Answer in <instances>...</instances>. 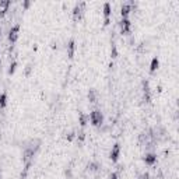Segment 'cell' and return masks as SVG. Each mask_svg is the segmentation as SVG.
Masks as SVG:
<instances>
[{
  "mask_svg": "<svg viewBox=\"0 0 179 179\" xmlns=\"http://www.w3.org/2000/svg\"><path fill=\"white\" fill-rule=\"evenodd\" d=\"M88 100L90 102H97V91L95 90H90L88 91Z\"/></svg>",
  "mask_w": 179,
  "mask_h": 179,
  "instance_id": "obj_12",
  "label": "cell"
},
{
  "mask_svg": "<svg viewBox=\"0 0 179 179\" xmlns=\"http://www.w3.org/2000/svg\"><path fill=\"white\" fill-rule=\"evenodd\" d=\"M104 15H105L104 24L108 25V24H109V15H111V4H109V3H105V4H104Z\"/></svg>",
  "mask_w": 179,
  "mask_h": 179,
  "instance_id": "obj_6",
  "label": "cell"
},
{
  "mask_svg": "<svg viewBox=\"0 0 179 179\" xmlns=\"http://www.w3.org/2000/svg\"><path fill=\"white\" fill-rule=\"evenodd\" d=\"M158 66H159L158 57H153V60H151V65H150V71H151V73H154L155 70L158 69Z\"/></svg>",
  "mask_w": 179,
  "mask_h": 179,
  "instance_id": "obj_11",
  "label": "cell"
},
{
  "mask_svg": "<svg viewBox=\"0 0 179 179\" xmlns=\"http://www.w3.org/2000/svg\"><path fill=\"white\" fill-rule=\"evenodd\" d=\"M90 168L92 169V171H97V168H98V164H95V162H94V164L90 165Z\"/></svg>",
  "mask_w": 179,
  "mask_h": 179,
  "instance_id": "obj_18",
  "label": "cell"
},
{
  "mask_svg": "<svg viewBox=\"0 0 179 179\" xmlns=\"http://www.w3.org/2000/svg\"><path fill=\"white\" fill-rule=\"evenodd\" d=\"M80 140H84V133H80Z\"/></svg>",
  "mask_w": 179,
  "mask_h": 179,
  "instance_id": "obj_22",
  "label": "cell"
},
{
  "mask_svg": "<svg viewBox=\"0 0 179 179\" xmlns=\"http://www.w3.org/2000/svg\"><path fill=\"white\" fill-rule=\"evenodd\" d=\"M74 50H76V42L74 39H71L67 45V55H69L70 59H73L74 57Z\"/></svg>",
  "mask_w": 179,
  "mask_h": 179,
  "instance_id": "obj_7",
  "label": "cell"
},
{
  "mask_svg": "<svg viewBox=\"0 0 179 179\" xmlns=\"http://www.w3.org/2000/svg\"><path fill=\"white\" fill-rule=\"evenodd\" d=\"M15 67H17V62H13L10 65V69H9V74H14V71H15Z\"/></svg>",
  "mask_w": 179,
  "mask_h": 179,
  "instance_id": "obj_15",
  "label": "cell"
},
{
  "mask_svg": "<svg viewBox=\"0 0 179 179\" xmlns=\"http://www.w3.org/2000/svg\"><path fill=\"white\" fill-rule=\"evenodd\" d=\"M67 140H69V141H73V140H74V133H69V136H67Z\"/></svg>",
  "mask_w": 179,
  "mask_h": 179,
  "instance_id": "obj_17",
  "label": "cell"
},
{
  "mask_svg": "<svg viewBox=\"0 0 179 179\" xmlns=\"http://www.w3.org/2000/svg\"><path fill=\"white\" fill-rule=\"evenodd\" d=\"M143 178H144V179H150V175L148 174H144V175H143Z\"/></svg>",
  "mask_w": 179,
  "mask_h": 179,
  "instance_id": "obj_21",
  "label": "cell"
},
{
  "mask_svg": "<svg viewBox=\"0 0 179 179\" xmlns=\"http://www.w3.org/2000/svg\"><path fill=\"white\" fill-rule=\"evenodd\" d=\"M144 162L147 165H154L157 162V155L155 154H147L144 157Z\"/></svg>",
  "mask_w": 179,
  "mask_h": 179,
  "instance_id": "obj_9",
  "label": "cell"
},
{
  "mask_svg": "<svg viewBox=\"0 0 179 179\" xmlns=\"http://www.w3.org/2000/svg\"><path fill=\"white\" fill-rule=\"evenodd\" d=\"M130 21L127 20V18H123V20L120 21V31H122V34L127 35L130 34Z\"/></svg>",
  "mask_w": 179,
  "mask_h": 179,
  "instance_id": "obj_4",
  "label": "cell"
},
{
  "mask_svg": "<svg viewBox=\"0 0 179 179\" xmlns=\"http://www.w3.org/2000/svg\"><path fill=\"white\" fill-rule=\"evenodd\" d=\"M132 11V3H124L120 9V14H122V18H127V15L130 14Z\"/></svg>",
  "mask_w": 179,
  "mask_h": 179,
  "instance_id": "obj_5",
  "label": "cell"
},
{
  "mask_svg": "<svg viewBox=\"0 0 179 179\" xmlns=\"http://www.w3.org/2000/svg\"><path fill=\"white\" fill-rule=\"evenodd\" d=\"M84 3H80V4H77L74 7V10H73V18L74 20H79L80 17H81V9L84 7Z\"/></svg>",
  "mask_w": 179,
  "mask_h": 179,
  "instance_id": "obj_8",
  "label": "cell"
},
{
  "mask_svg": "<svg viewBox=\"0 0 179 179\" xmlns=\"http://www.w3.org/2000/svg\"><path fill=\"white\" fill-rule=\"evenodd\" d=\"M18 32H20V25L17 24L11 28L10 34H9V39H10L11 44H14L15 41H17V38H18Z\"/></svg>",
  "mask_w": 179,
  "mask_h": 179,
  "instance_id": "obj_3",
  "label": "cell"
},
{
  "mask_svg": "<svg viewBox=\"0 0 179 179\" xmlns=\"http://www.w3.org/2000/svg\"><path fill=\"white\" fill-rule=\"evenodd\" d=\"M144 85V101L146 102H151V95H150V88H148V81L143 83Z\"/></svg>",
  "mask_w": 179,
  "mask_h": 179,
  "instance_id": "obj_10",
  "label": "cell"
},
{
  "mask_svg": "<svg viewBox=\"0 0 179 179\" xmlns=\"http://www.w3.org/2000/svg\"><path fill=\"white\" fill-rule=\"evenodd\" d=\"M30 4H31L30 1H24V4H23V6H24V9H28V7H30Z\"/></svg>",
  "mask_w": 179,
  "mask_h": 179,
  "instance_id": "obj_19",
  "label": "cell"
},
{
  "mask_svg": "<svg viewBox=\"0 0 179 179\" xmlns=\"http://www.w3.org/2000/svg\"><path fill=\"white\" fill-rule=\"evenodd\" d=\"M111 55H112V57H116L118 56V49H116V45L115 44H112V50H111Z\"/></svg>",
  "mask_w": 179,
  "mask_h": 179,
  "instance_id": "obj_16",
  "label": "cell"
},
{
  "mask_svg": "<svg viewBox=\"0 0 179 179\" xmlns=\"http://www.w3.org/2000/svg\"><path fill=\"white\" fill-rule=\"evenodd\" d=\"M90 120H91V124L95 126V127H98L101 124L104 123V116L101 114L100 111H92L91 115H90Z\"/></svg>",
  "mask_w": 179,
  "mask_h": 179,
  "instance_id": "obj_1",
  "label": "cell"
},
{
  "mask_svg": "<svg viewBox=\"0 0 179 179\" xmlns=\"http://www.w3.org/2000/svg\"><path fill=\"white\" fill-rule=\"evenodd\" d=\"M6 105H7V94L3 92L0 94V108H6Z\"/></svg>",
  "mask_w": 179,
  "mask_h": 179,
  "instance_id": "obj_13",
  "label": "cell"
},
{
  "mask_svg": "<svg viewBox=\"0 0 179 179\" xmlns=\"http://www.w3.org/2000/svg\"><path fill=\"white\" fill-rule=\"evenodd\" d=\"M119 155H120V144L116 143V144L112 147V151H111V159H112L114 162H118Z\"/></svg>",
  "mask_w": 179,
  "mask_h": 179,
  "instance_id": "obj_2",
  "label": "cell"
},
{
  "mask_svg": "<svg viewBox=\"0 0 179 179\" xmlns=\"http://www.w3.org/2000/svg\"><path fill=\"white\" fill-rule=\"evenodd\" d=\"M111 179H118V174H116V172H114V174L111 175Z\"/></svg>",
  "mask_w": 179,
  "mask_h": 179,
  "instance_id": "obj_20",
  "label": "cell"
},
{
  "mask_svg": "<svg viewBox=\"0 0 179 179\" xmlns=\"http://www.w3.org/2000/svg\"><path fill=\"white\" fill-rule=\"evenodd\" d=\"M79 119H80V124H81V127H84L85 124H87V116H85L83 112H80V114H79Z\"/></svg>",
  "mask_w": 179,
  "mask_h": 179,
  "instance_id": "obj_14",
  "label": "cell"
}]
</instances>
